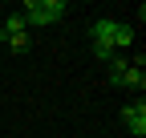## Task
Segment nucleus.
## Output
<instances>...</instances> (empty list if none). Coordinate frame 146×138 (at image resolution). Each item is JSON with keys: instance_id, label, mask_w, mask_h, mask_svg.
<instances>
[{"instance_id": "obj_7", "label": "nucleus", "mask_w": 146, "mask_h": 138, "mask_svg": "<svg viewBox=\"0 0 146 138\" xmlns=\"http://www.w3.org/2000/svg\"><path fill=\"white\" fill-rule=\"evenodd\" d=\"M126 65H130L126 57H110V81H118V77L126 73Z\"/></svg>"}, {"instance_id": "obj_3", "label": "nucleus", "mask_w": 146, "mask_h": 138, "mask_svg": "<svg viewBox=\"0 0 146 138\" xmlns=\"http://www.w3.org/2000/svg\"><path fill=\"white\" fill-rule=\"evenodd\" d=\"M89 37H94V53L110 57L114 53V37H118V21H94L89 25Z\"/></svg>"}, {"instance_id": "obj_1", "label": "nucleus", "mask_w": 146, "mask_h": 138, "mask_svg": "<svg viewBox=\"0 0 146 138\" xmlns=\"http://www.w3.org/2000/svg\"><path fill=\"white\" fill-rule=\"evenodd\" d=\"M69 12L65 0H25V25H53V21H61V16Z\"/></svg>"}, {"instance_id": "obj_5", "label": "nucleus", "mask_w": 146, "mask_h": 138, "mask_svg": "<svg viewBox=\"0 0 146 138\" xmlns=\"http://www.w3.org/2000/svg\"><path fill=\"white\" fill-rule=\"evenodd\" d=\"M118 85H130V90H142V85H146V73H142V57H138L134 65H126V73L118 77Z\"/></svg>"}, {"instance_id": "obj_4", "label": "nucleus", "mask_w": 146, "mask_h": 138, "mask_svg": "<svg viewBox=\"0 0 146 138\" xmlns=\"http://www.w3.org/2000/svg\"><path fill=\"white\" fill-rule=\"evenodd\" d=\"M122 126L130 130V134H146V106L142 102H130V106H122Z\"/></svg>"}, {"instance_id": "obj_2", "label": "nucleus", "mask_w": 146, "mask_h": 138, "mask_svg": "<svg viewBox=\"0 0 146 138\" xmlns=\"http://www.w3.org/2000/svg\"><path fill=\"white\" fill-rule=\"evenodd\" d=\"M0 37L8 41V49H12V53H29V49H33L29 25H25V16H21V12H12L8 21H4V29H0Z\"/></svg>"}, {"instance_id": "obj_6", "label": "nucleus", "mask_w": 146, "mask_h": 138, "mask_svg": "<svg viewBox=\"0 0 146 138\" xmlns=\"http://www.w3.org/2000/svg\"><path fill=\"white\" fill-rule=\"evenodd\" d=\"M130 45H134V29L118 21V37H114V49H130Z\"/></svg>"}]
</instances>
